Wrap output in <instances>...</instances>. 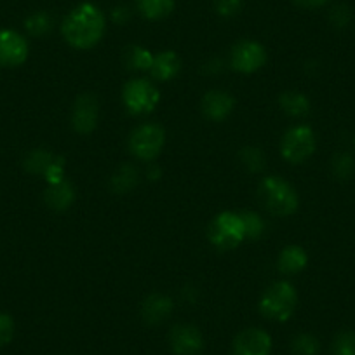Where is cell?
I'll return each mask as SVG.
<instances>
[{"instance_id":"1","label":"cell","mask_w":355,"mask_h":355,"mask_svg":"<svg viewBox=\"0 0 355 355\" xmlns=\"http://www.w3.org/2000/svg\"><path fill=\"white\" fill-rule=\"evenodd\" d=\"M105 28L107 18L101 9L91 2H84L71 9L70 15L63 19L61 33L75 49H91L103 39Z\"/></svg>"},{"instance_id":"2","label":"cell","mask_w":355,"mask_h":355,"mask_svg":"<svg viewBox=\"0 0 355 355\" xmlns=\"http://www.w3.org/2000/svg\"><path fill=\"white\" fill-rule=\"evenodd\" d=\"M259 199L268 213L274 216H291L298 209V193L282 178L268 176L259 183Z\"/></svg>"},{"instance_id":"3","label":"cell","mask_w":355,"mask_h":355,"mask_svg":"<svg viewBox=\"0 0 355 355\" xmlns=\"http://www.w3.org/2000/svg\"><path fill=\"white\" fill-rule=\"evenodd\" d=\"M296 305H298V295L295 286L286 281H279L263 293L259 300V312L268 320L286 322L293 317Z\"/></svg>"},{"instance_id":"4","label":"cell","mask_w":355,"mask_h":355,"mask_svg":"<svg viewBox=\"0 0 355 355\" xmlns=\"http://www.w3.org/2000/svg\"><path fill=\"white\" fill-rule=\"evenodd\" d=\"M207 235H209V241L221 251L235 249L245 241L244 221H242L241 213L225 211V213L218 214L213 223L209 225Z\"/></svg>"},{"instance_id":"5","label":"cell","mask_w":355,"mask_h":355,"mask_svg":"<svg viewBox=\"0 0 355 355\" xmlns=\"http://www.w3.org/2000/svg\"><path fill=\"white\" fill-rule=\"evenodd\" d=\"M159 89L146 78H132L122 89V101L129 114L145 115L159 105Z\"/></svg>"},{"instance_id":"6","label":"cell","mask_w":355,"mask_h":355,"mask_svg":"<svg viewBox=\"0 0 355 355\" xmlns=\"http://www.w3.org/2000/svg\"><path fill=\"white\" fill-rule=\"evenodd\" d=\"M166 143V131L159 124H143L131 132L129 138V150L139 160L155 159L164 148Z\"/></svg>"},{"instance_id":"7","label":"cell","mask_w":355,"mask_h":355,"mask_svg":"<svg viewBox=\"0 0 355 355\" xmlns=\"http://www.w3.org/2000/svg\"><path fill=\"white\" fill-rule=\"evenodd\" d=\"M315 135L309 125H296L289 129L281 141V153L288 162L302 164L315 152Z\"/></svg>"},{"instance_id":"8","label":"cell","mask_w":355,"mask_h":355,"mask_svg":"<svg viewBox=\"0 0 355 355\" xmlns=\"http://www.w3.org/2000/svg\"><path fill=\"white\" fill-rule=\"evenodd\" d=\"M25 169L35 176H44L49 185L64 180V159L51 153L49 150L35 148L25 157Z\"/></svg>"},{"instance_id":"9","label":"cell","mask_w":355,"mask_h":355,"mask_svg":"<svg viewBox=\"0 0 355 355\" xmlns=\"http://www.w3.org/2000/svg\"><path fill=\"white\" fill-rule=\"evenodd\" d=\"M266 63L265 47L254 40H241L232 47L230 67L241 73L258 71Z\"/></svg>"},{"instance_id":"10","label":"cell","mask_w":355,"mask_h":355,"mask_svg":"<svg viewBox=\"0 0 355 355\" xmlns=\"http://www.w3.org/2000/svg\"><path fill=\"white\" fill-rule=\"evenodd\" d=\"M100 119V103L96 96L91 93H84L75 100L71 110V125L78 135H91L96 129Z\"/></svg>"},{"instance_id":"11","label":"cell","mask_w":355,"mask_h":355,"mask_svg":"<svg viewBox=\"0 0 355 355\" xmlns=\"http://www.w3.org/2000/svg\"><path fill=\"white\" fill-rule=\"evenodd\" d=\"M28 58V42L15 30H0V67L15 68Z\"/></svg>"},{"instance_id":"12","label":"cell","mask_w":355,"mask_h":355,"mask_svg":"<svg viewBox=\"0 0 355 355\" xmlns=\"http://www.w3.org/2000/svg\"><path fill=\"white\" fill-rule=\"evenodd\" d=\"M169 345L176 355H197L204 348V336L192 324H178L171 329Z\"/></svg>"},{"instance_id":"13","label":"cell","mask_w":355,"mask_h":355,"mask_svg":"<svg viewBox=\"0 0 355 355\" xmlns=\"http://www.w3.org/2000/svg\"><path fill=\"white\" fill-rule=\"evenodd\" d=\"M232 350L234 355H270L272 338L259 327H249L235 336Z\"/></svg>"},{"instance_id":"14","label":"cell","mask_w":355,"mask_h":355,"mask_svg":"<svg viewBox=\"0 0 355 355\" xmlns=\"http://www.w3.org/2000/svg\"><path fill=\"white\" fill-rule=\"evenodd\" d=\"M234 98H232L227 91H220V89L209 91V93L204 94L202 98V114L206 115L209 121H225V119L234 112Z\"/></svg>"},{"instance_id":"15","label":"cell","mask_w":355,"mask_h":355,"mask_svg":"<svg viewBox=\"0 0 355 355\" xmlns=\"http://www.w3.org/2000/svg\"><path fill=\"white\" fill-rule=\"evenodd\" d=\"M174 303L166 295H150L146 296L141 305V317L148 326H159L164 320H167L173 313Z\"/></svg>"},{"instance_id":"16","label":"cell","mask_w":355,"mask_h":355,"mask_svg":"<svg viewBox=\"0 0 355 355\" xmlns=\"http://www.w3.org/2000/svg\"><path fill=\"white\" fill-rule=\"evenodd\" d=\"M182 70V60L174 51H164L159 53L157 56H153L152 67H150V73L155 80L167 82L173 80L178 73Z\"/></svg>"},{"instance_id":"17","label":"cell","mask_w":355,"mask_h":355,"mask_svg":"<svg viewBox=\"0 0 355 355\" xmlns=\"http://www.w3.org/2000/svg\"><path fill=\"white\" fill-rule=\"evenodd\" d=\"M44 200L53 211H67L75 202V189L67 178L47 187Z\"/></svg>"},{"instance_id":"18","label":"cell","mask_w":355,"mask_h":355,"mask_svg":"<svg viewBox=\"0 0 355 355\" xmlns=\"http://www.w3.org/2000/svg\"><path fill=\"white\" fill-rule=\"evenodd\" d=\"M306 263H309V256L305 249L300 245H288L279 254L277 266L284 275H296L305 270Z\"/></svg>"},{"instance_id":"19","label":"cell","mask_w":355,"mask_h":355,"mask_svg":"<svg viewBox=\"0 0 355 355\" xmlns=\"http://www.w3.org/2000/svg\"><path fill=\"white\" fill-rule=\"evenodd\" d=\"M174 0H136V9L148 21L166 19L174 11Z\"/></svg>"},{"instance_id":"20","label":"cell","mask_w":355,"mask_h":355,"mask_svg":"<svg viewBox=\"0 0 355 355\" xmlns=\"http://www.w3.org/2000/svg\"><path fill=\"white\" fill-rule=\"evenodd\" d=\"M279 105H281L282 112L289 117H305L310 112V101L309 98L305 96L300 91H286V93L281 94L279 98Z\"/></svg>"},{"instance_id":"21","label":"cell","mask_w":355,"mask_h":355,"mask_svg":"<svg viewBox=\"0 0 355 355\" xmlns=\"http://www.w3.org/2000/svg\"><path fill=\"white\" fill-rule=\"evenodd\" d=\"M139 182V173L132 164H122L114 173L110 187L115 193H129Z\"/></svg>"},{"instance_id":"22","label":"cell","mask_w":355,"mask_h":355,"mask_svg":"<svg viewBox=\"0 0 355 355\" xmlns=\"http://www.w3.org/2000/svg\"><path fill=\"white\" fill-rule=\"evenodd\" d=\"M125 67L129 70H150L153 61V54L148 49L141 46H129L125 47L124 54H122Z\"/></svg>"},{"instance_id":"23","label":"cell","mask_w":355,"mask_h":355,"mask_svg":"<svg viewBox=\"0 0 355 355\" xmlns=\"http://www.w3.org/2000/svg\"><path fill=\"white\" fill-rule=\"evenodd\" d=\"M54 19L49 12L46 11H37L30 15L25 21L26 32L32 37H44L53 30Z\"/></svg>"},{"instance_id":"24","label":"cell","mask_w":355,"mask_h":355,"mask_svg":"<svg viewBox=\"0 0 355 355\" xmlns=\"http://www.w3.org/2000/svg\"><path fill=\"white\" fill-rule=\"evenodd\" d=\"M289 348L293 355H319L320 341L313 334L300 333L293 338Z\"/></svg>"},{"instance_id":"25","label":"cell","mask_w":355,"mask_h":355,"mask_svg":"<svg viewBox=\"0 0 355 355\" xmlns=\"http://www.w3.org/2000/svg\"><path fill=\"white\" fill-rule=\"evenodd\" d=\"M333 355H355V331H341L331 345Z\"/></svg>"},{"instance_id":"26","label":"cell","mask_w":355,"mask_h":355,"mask_svg":"<svg viewBox=\"0 0 355 355\" xmlns=\"http://www.w3.org/2000/svg\"><path fill=\"white\" fill-rule=\"evenodd\" d=\"M241 162L251 173H259V171L265 169V155H263L261 150L254 148V146H245V148H242Z\"/></svg>"},{"instance_id":"27","label":"cell","mask_w":355,"mask_h":355,"mask_svg":"<svg viewBox=\"0 0 355 355\" xmlns=\"http://www.w3.org/2000/svg\"><path fill=\"white\" fill-rule=\"evenodd\" d=\"M242 221H244V230H245V239H258L261 237L263 232H265V223H263L261 216L252 211H244L241 213Z\"/></svg>"},{"instance_id":"28","label":"cell","mask_w":355,"mask_h":355,"mask_svg":"<svg viewBox=\"0 0 355 355\" xmlns=\"http://www.w3.org/2000/svg\"><path fill=\"white\" fill-rule=\"evenodd\" d=\"M355 162L348 153H340L333 159V173L338 180H348L354 174Z\"/></svg>"},{"instance_id":"29","label":"cell","mask_w":355,"mask_h":355,"mask_svg":"<svg viewBox=\"0 0 355 355\" xmlns=\"http://www.w3.org/2000/svg\"><path fill=\"white\" fill-rule=\"evenodd\" d=\"M352 21V11L348 6L338 4L329 11V23L334 28H347Z\"/></svg>"},{"instance_id":"30","label":"cell","mask_w":355,"mask_h":355,"mask_svg":"<svg viewBox=\"0 0 355 355\" xmlns=\"http://www.w3.org/2000/svg\"><path fill=\"white\" fill-rule=\"evenodd\" d=\"M15 336V320L9 313L0 312V347L11 343Z\"/></svg>"},{"instance_id":"31","label":"cell","mask_w":355,"mask_h":355,"mask_svg":"<svg viewBox=\"0 0 355 355\" xmlns=\"http://www.w3.org/2000/svg\"><path fill=\"white\" fill-rule=\"evenodd\" d=\"M242 9V0H214V11L221 18H232Z\"/></svg>"},{"instance_id":"32","label":"cell","mask_w":355,"mask_h":355,"mask_svg":"<svg viewBox=\"0 0 355 355\" xmlns=\"http://www.w3.org/2000/svg\"><path fill=\"white\" fill-rule=\"evenodd\" d=\"M131 18V11H129L128 6H117V8L112 11V19H114L117 25H124Z\"/></svg>"},{"instance_id":"33","label":"cell","mask_w":355,"mask_h":355,"mask_svg":"<svg viewBox=\"0 0 355 355\" xmlns=\"http://www.w3.org/2000/svg\"><path fill=\"white\" fill-rule=\"evenodd\" d=\"M295 2L300 6V8L319 9V8H324L329 0H295Z\"/></svg>"},{"instance_id":"34","label":"cell","mask_w":355,"mask_h":355,"mask_svg":"<svg viewBox=\"0 0 355 355\" xmlns=\"http://www.w3.org/2000/svg\"><path fill=\"white\" fill-rule=\"evenodd\" d=\"M159 176H160V169H159V167H155V169H153V171L148 169V178H152V180H157V178H159Z\"/></svg>"}]
</instances>
